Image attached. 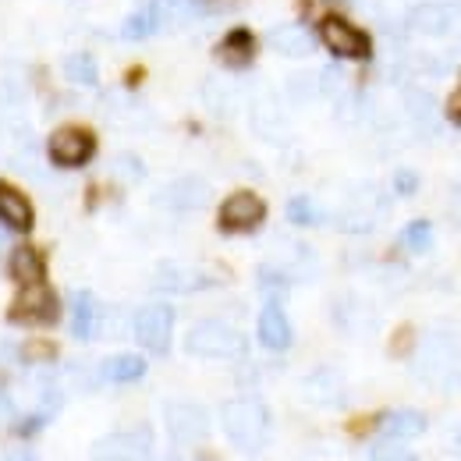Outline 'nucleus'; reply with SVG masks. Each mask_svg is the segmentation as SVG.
<instances>
[{
	"label": "nucleus",
	"mask_w": 461,
	"mask_h": 461,
	"mask_svg": "<svg viewBox=\"0 0 461 461\" xmlns=\"http://www.w3.org/2000/svg\"><path fill=\"white\" fill-rule=\"evenodd\" d=\"M415 376L437 391H455L461 384V341L447 330H433L415 351Z\"/></svg>",
	"instance_id": "f257e3e1"
},
{
	"label": "nucleus",
	"mask_w": 461,
	"mask_h": 461,
	"mask_svg": "<svg viewBox=\"0 0 461 461\" xmlns=\"http://www.w3.org/2000/svg\"><path fill=\"white\" fill-rule=\"evenodd\" d=\"M221 426L238 451H259L270 437V411L259 398H230L221 408Z\"/></svg>",
	"instance_id": "f03ea898"
},
{
	"label": "nucleus",
	"mask_w": 461,
	"mask_h": 461,
	"mask_svg": "<svg viewBox=\"0 0 461 461\" xmlns=\"http://www.w3.org/2000/svg\"><path fill=\"white\" fill-rule=\"evenodd\" d=\"M185 351L195 358H238L245 355V338L221 320H203L185 334Z\"/></svg>",
	"instance_id": "7ed1b4c3"
},
{
	"label": "nucleus",
	"mask_w": 461,
	"mask_h": 461,
	"mask_svg": "<svg viewBox=\"0 0 461 461\" xmlns=\"http://www.w3.org/2000/svg\"><path fill=\"white\" fill-rule=\"evenodd\" d=\"M408 29L426 40H444L461 32V0H426L408 11Z\"/></svg>",
	"instance_id": "20e7f679"
},
{
	"label": "nucleus",
	"mask_w": 461,
	"mask_h": 461,
	"mask_svg": "<svg viewBox=\"0 0 461 461\" xmlns=\"http://www.w3.org/2000/svg\"><path fill=\"white\" fill-rule=\"evenodd\" d=\"M96 461H149L153 458V429L135 426V429H117L93 444Z\"/></svg>",
	"instance_id": "39448f33"
},
{
	"label": "nucleus",
	"mask_w": 461,
	"mask_h": 461,
	"mask_svg": "<svg viewBox=\"0 0 461 461\" xmlns=\"http://www.w3.org/2000/svg\"><path fill=\"white\" fill-rule=\"evenodd\" d=\"M320 40L327 43V50H330L334 58L366 60L369 54H373L369 36H366L358 25H351L348 18H341V14H327V18H320Z\"/></svg>",
	"instance_id": "423d86ee"
},
{
	"label": "nucleus",
	"mask_w": 461,
	"mask_h": 461,
	"mask_svg": "<svg viewBox=\"0 0 461 461\" xmlns=\"http://www.w3.org/2000/svg\"><path fill=\"white\" fill-rule=\"evenodd\" d=\"M47 157L58 164V167H82L96 157V135L89 128H78V124H68L58 128L47 142Z\"/></svg>",
	"instance_id": "0eeeda50"
},
{
	"label": "nucleus",
	"mask_w": 461,
	"mask_h": 461,
	"mask_svg": "<svg viewBox=\"0 0 461 461\" xmlns=\"http://www.w3.org/2000/svg\"><path fill=\"white\" fill-rule=\"evenodd\" d=\"M164 422L174 444H199L210 433V411L195 402H171L164 408Z\"/></svg>",
	"instance_id": "6e6552de"
},
{
	"label": "nucleus",
	"mask_w": 461,
	"mask_h": 461,
	"mask_svg": "<svg viewBox=\"0 0 461 461\" xmlns=\"http://www.w3.org/2000/svg\"><path fill=\"white\" fill-rule=\"evenodd\" d=\"M171 334H174L171 305L153 302V305L139 309V316H135V338H139V345L146 348V351H153V355H167Z\"/></svg>",
	"instance_id": "1a4fd4ad"
},
{
	"label": "nucleus",
	"mask_w": 461,
	"mask_h": 461,
	"mask_svg": "<svg viewBox=\"0 0 461 461\" xmlns=\"http://www.w3.org/2000/svg\"><path fill=\"white\" fill-rule=\"evenodd\" d=\"M60 312L54 291L43 288V285H25V291L11 302L7 309V320L11 323H32V327H43V323H54Z\"/></svg>",
	"instance_id": "9d476101"
},
{
	"label": "nucleus",
	"mask_w": 461,
	"mask_h": 461,
	"mask_svg": "<svg viewBox=\"0 0 461 461\" xmlns=\"http://www.w3.org/2000/svg\"><path fill=\"white\" fill-rule=\"evenodd\" d=\"M267 221V203L256 195V192H234L224 199L221 206V230L228 234H245V230H256Z\"/></svg>",
	"instance_id": "9b49d317"
},
{
	"label": "nucleus",
	"mask_w": 461,
	"mask_h": 461,
	"mask_svg": "<svg viewBox=\"0 0 461 461\" xmlns=\"http://www.w3.org/2000/svg\"><path fill=\"white\" fill-rule=\"evenodd\" d=\"M160 291H171V294H188V291H203V288H213L217 281L199 270V267H181V263H164L157 270V281H153Z\"/></svg>",
	"instance_id": "f8f14e48"
},
{
	"label": "nucleus",
	"mask_w": 461,
	"mask_h": 461,
	"mask_svg": "<svg viewBox=\"0 0 461 461\" xmlns=\"http://www.w3.org/2000/svg\"><path fill=\"white\" fill-rule=\"evenodd\" d=\"M256 334H259V345L270 348V351H285L291 345V320L288 312L281 309V302H267L263 305Z\"/></svg>",
	"instance_id": "ddd939ff"
},
{
	"label": "nucleus",
	"mask_w": 461,
	"mask_h": 461,
	"mask_svg": "<svg viewBox=\"0 0 461 461\" xmlns=\"http://www.w3.org/2000/svg\"><path fill=\"white\" fill-rule=\"evenodd\" d=\"M100 330V302L93 291H75L71 294V334L78 341H93Z\"/></svg>",
	"instance_id": "4468645a"
},
{
	"label": "nucleus",
	"mask_w": 461,
	"mask_h": 461,
	"mask_svg": "<svg viewBox=\"0 0 461 461\" xmlns=\"http://www.w3.org/2000/svg\"><path fill=\"white\" fill-rule=\"evenodd\" d=\"M270 47H274L277 54H285V58H309V54L316 50L312 32H309L305 25H298V22L274 25V29H270Z\"/></svg>",
	"instance_id": "2eb2a0df"
},
{
	"label": "nucleus",
	"mask_w": 461,
	"mask_h": 461,
	"mask_svg": "<svg viewBox=\"0 0 461 461\" xmlns=\"http://www.w3.org/2000/svg\"><path fill=\"white\" fill-rule=\"evenodd\" d=\"M32 221H36L32 203H29L18 188L0 185V224H4V228H11V230H29L32 228Z\"/></svg>",
	"instance_id": "dca6fc26"
},
{
	"label": "nucleus",
	"mask_w": 461,
	"mask_h": 461,
	"mask_svg": "<svg viewBox=\"0 0 461 461\" xmlns=\"http://www.w3.org/2000/svg\"><path fill=\"white\" fill-rule=\"evenodd\" d=\"M164 203L171 210H199L210 203V185L203 177H177L174 185H167Z\"/></svg>",
	"instance_id": "f3484780"
},
{
	"label": "nucleus",
	"mask_w": 461,
	"mask_h": 461,
	"mask_svg": "<svg viewBox=\"0 0 461 461\" xmlns=\"http://www.w3.org/2000/svg\"><path fill=\"white\" fill-rule=\"evenodd\" d=\"M7 270H11V277H14L22 288H25V285H43V277H47V263H43V256H40L32 245L11 249Z\"/></svg>",
	"instance_id": "a211bd4d"
},
{
	"label": "nucleus",
	"mask_w": 461,
	"mask_h": 461,
	"mask_svg": "<svg viewBox=\"0 0 461 461\" xmlns=\"http://www.w3.org/2000/svg\"><path fill=\"white\" fill-rule=\"evenodd\" d=\"M153 7L160 14V29H181L210 11L206 0H153Z\"/></svg>",
	"instance_id": "6ab92c4d"
},
{
	"label": "nucleus",
	"mask_w": 461,
	"mask_h": 461,
	"mask_svg": "<svg viewBox=\"0 0 461 461\" xmlns=\"http://www.w3.org/2000/svg\"><path fill=\"white\" fill-rule=\"evenodd\" d=\"M380 429H384V437H391V440H415V437L426 433V415L415 411V408H398V411L384 415Z\"/></svg>",
	"instance_id": "aec40b11"
},
{
	"label": "nucleus",
	"mask_w": 461,
	"mask_h": 461,
	"mask_svg": "<svg viewBox=\"0 0 461 461\" xmlns=\"http://www.w3.org/2000/svg\"><path fill=\"white\" fill-rule=\"evenodd\" d=\"M146 376V358L142 355H111L104 366H100V380L107 384H135Z\"/></svg>",
	"instance_id": "412c9836"
},
{
	"label": "nucleus",
	"mask_w": 461,
	"mask_h": 461,
	"mask_svg": "<svg viewBox=\"0 0 461 461\" xmlns=\"http://www.w3.org/2000/svg\"><path fill=\"white\" fill-rule=\"evenodd\" d=\"M217 58L224 60L228 68H245L249 60L256 58V36L249 29H230L217 50Z\"/></svg>",
	"instance_id": "4be33fe9"
},
{
	"label": "nucleus",
	"mask_w": 461,
	"mask_h": 461,
	"mask_svg": "<svg viewBox=\"0 0 461 461\" xmlns=\"http://www.w3.org/2000/svg\"><path fill=\"white\" fill-rule=\"evenodd\" d=\"M153 32H160V14H157L153 4L139 7L135 14H128V22H124V29H121L124 40H146V36H153Z\"/></svg>",
	"instance_id": "5701e85b"
},
{
	"label": "nucleus",
	"mask_w": 461,
	"mask_h": 461,
	"mask_svg": "<svg viewBox=\"0 0 461 461\" xmlns=\"http://www.w3.org/2000/svg\"><path fill=\"white\" fill-rule=\"evenodd\" d=\"M64 75L75 86H96L100 82V68H96L93 54H71V58L64 60Z\"/></svg>",
	"instance_id": "b1692460"
},
{
	"label": "nucleus",
	"mask_w": 461,
	"mask_h": 461,
	"mask_svg": "<svg viewBox=\"0 0 461 461\" xmlns=\"http://www.w3.org/2000/svg\"><path fill=\"white\" fill-rule=\"evenodd\" d=\"M402 245L408 252H429L433 249V224L429 221H411L402 230Z\"/></svg>",
	"instance_id": "393cba45"
},
{
	"label": "nucleus",
	"mask_w": 461,
	"mask_h": 461,
	"mask_svg": "<svg viewBox=\"0 0 461 461\" xmlns=\"http://www.w3.org/2000/svg\"><path fill=\"white\" fill-rule=\"evenodd\" d=\"M288 221L298 224V228H309V224H320L323 213H320V206H316L309 195H294L288 203Z\"/></svg>",
	"instance_id": "a878e982"
},
{
	"label": "nucleus",
	"mask_w": 461,
	"mask_h": 461,
	"mask_svg": "<svg viewBox=\"0 0 461 461\" xmlns=\"http://www.w3.org/2000/svg\"><path fill=\"white\" fill-rule=\"evenodd\" d=\"M369 461H415V458H411V451L404 447V440H391V437H384V440L369 451Z\"/></svg>",
	"instance_id": "bb28decb"
},
{
	"label": "nucleus",
	"mask_w": 461,
	"mask_h": 461,
	"mask_svg": "<svg viewBox=\"0 0 461 461\" xmlns=\"http://www.w3.org/2000/svg\"><path fill=\"white\" fill-rule=\"evenodd\" d=\"M408 111H411L415 121H429V117H433V100H429L426 93H411V96H408Z\"/></svg>",
	"instance_id": "cd10ccee"
},
{
	"label": "nucleus",
	"mask_w": 461,
	"mask_h": 461,
	"mask_svg": "<svg viewBox=\"0 0 461 461\" xmlns=\"http://www.w3.org/2000/svg\"><path fill=\"white\" fill-rule=\"evenodd\" d=\"M18 358H25V362H47V358H54V345L32 341V345H25L18 351Z\"/></svg>",
	"instance_id": "c85d7f7f"
},
{
	"label": "nucleus",
	"mask_w": 461,
	"mask_h": 461,
	"mask_svg": "<svg viewBox=\"0 0 461 461\" xmlns=\"http://www.w3.org/2000/svg\"><path fill=\"white\" fill-rule=\"evenodd\" d=\"M415 188H419V174L415 171H408V167H404V171L394 174V192H398V195H411Z\"/></svg>",
	"instance_id": "c756f323"
},
{
	"label": "nucleus",
	"mask_w": 461,
	"mask_h": 461,
	"mask_svg": "<svg viewBox=\"0 0 461 461\" xmlns=\"http://www.w3.org/2000/svg\"><path fill=\"white\" fill-rule=\"evenodd\" d=\"M447 121L461 128V82H458V89L451 93V100H447Z\"/></svg>",
	"instance_id": "7c9ffc66"
},
{
	"label": "nucleus",
	"mask_w": 461,
	"mask_h": 461,
	"mask_svg": "<svg viewBox=\"0 0 461 461\" xmlns=\"http://www.w3.org/2000/svg\"><path fill=\"white\" fill-rule=\"evenodd\" d=\"M14 358H18V348L0 341V369H4V366H14Z\"/></svg>",
	"instance_id": "2f4dec72"
},
{
	"label": "nucleus",
	"mask_w": 461,
	"mask_h": 461,
	"mask_svg": "<svg viewBox=\"0 0 461 461\" xmlns=\"http://www.w3.org/2000/svg\"><path fill=\"white\" fill-rule=\"evenodd\" d=\"M11 415H14V402L7 394H0V422H7Z\"/></svg>",
	"instance_id": "473e14b6"
},
{
	"label": "nucleus",
	"mask_w": 461,
	"mask_h": 461,
	"mask_svg": "<svg viewBox=\"0 0 461 461\" xmlns=\"http://www.w3.org/2000/svg\"><path fill=\"white\" fill-rule=\"evenodd\" d=\"M4 461H36V455L32 451H7Z\"/></svg>",
	"instance_id": "72a5a7b5"
},
{
	"label": "nucleus",
	"mask_w": 461,
	"mask_h": 461,
	"mask_svg": "<svg viewBox=\"0 0 461 461\" xmlns=\"http://www.w3.org/2000/svg\"><path fill=\"white\" fill-rule=\"evenodd\" d=\"M455 451H458V455H461V429H458V433H455Z\"/></svg>",
	"instance_id": "f704fd0d"
}]
</instances>
